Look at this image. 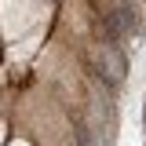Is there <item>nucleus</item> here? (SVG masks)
Wrapping results in <instances>:
<instances>
[{"mask_svg": "<svg viewBox=\"0 0 146 146\" xmlns=\"http://www.w3.org/2000/svg\"><path fill=\"white\" fill-rule=\"evenodd\" d=\"M135 26H139V11H135L131 4H117L113 11H102V18H99L102 44H117V48H121V40H124Z\"/></svg>", "mask_w": 146, "mask_h": 146, "instance_id": "f03ea898", "label": "nucleus"}, {"mask_svg": "<svg viewBox=\"0 0 146 146\" xmlns=\"http://www.w3.org/2000/svg\"><path fill=\"white\" fill-rule=\"evenodd\" d=\"M88 73L95 80H102V88H117L128 73V58L117 44H95V51L88 58Z\"/></svg>", "mask_w": 146, "mask_h": 146, "instance_id": "f257e3e1", "label": "nucleus"}]
</instances>
